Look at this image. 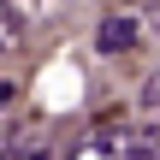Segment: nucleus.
<instances>
[{
	"mask_svg": "<svg viewBox=\"0 0 160 160\" xmlns=\"http://www.w3.org/2000/svg\"><path fill=\"white\" fill-rule=\"evenodd\" d=\"M12 6H24V12H36V18H42V12H59L65 0H12Z\"/></svg>",
	"mask_w": 160,
	"mask_h": 160,
	"instance_id": "5",
	"label": "nucleus"
},
{
	"mask_svg": "<svg viewBox=\"0 0 160 160\" xmlns=\"http://www.w3.org/2000/svg\"><path fill=\"white\" fill-rule=\"evenodd\" d=\"M137 119L142 125H160V71H148L142 89H137Z\"/></svg>",
	"mask_w": 160,
	"mask_h": 160,
	"instance_id": "4",
	"label": "nucleus"
},
{
	"mask_svg": "<svg viewBox=\"0 0 160 160\" xmlns=\"http://www.w3.org/2000/svg\"><path fill=\"white\" fill-rule=\"evenodd\" d=\"M12 95H18V89H12V83H6V77H0V107H6V101H12Z\"/></svg>",
	"mask_w": 160,
	"mask_h": 160,
	"instance_id": "7",
	"label": "nucleus"
},
{
	"mask_svg": "<svg viewBox=\"0 0 160 160\" xmlns=\"http://www.w3.org/2000/svg\"><path fill=\"white\" fill-rule=\"evenodd\" d=\"M142 36H148V42H160V6H148V12H142Z\"/></svg>",
	"mask_w": 160,
	"mask_h": 160,
	"instance_id": "6",
	"label": "nucleus"
},
{
	"mask_svg": "<svg viewBox=\"0 0 160 160\" xmlns=\"http://www.w3.org/2000/svg\"><path fill=\"white\" fill-rule=\"evenodd\" d=\"M18 48H24V24L12 12V0H0V59H12Z\"/></svg>",
	"mask_w": 160,
	"mask_h": 160,
	"instance_id": "3",
	"label": "nucleus"
},
{
	"mask_svg": "<svg viewBox=\"0 0 160 160\" xmlns=\"http://www.w3.org/2000/svg\"><path fill=\"white\" fill-rule=\"evenodd\" d=\"M148 154V131L137 119H113V125H95L89 137H77V148L65 160H142Z\"/></svg>",
	"mask_w": 160,
	"mask_h": 160,
	"instance_id": "1",
	"label": "nucleus"
},
{
	"mask_svg": "<svg viewBox=\"0 0 160 160\" xmlns=\"http://www.w3.org/2000/svg\"><path fill=\"white\" fill-rule=\"evenodd\" d=\"M142 42H148L142 36V12H113V18L95 24V53H107V59H119V53H131Z\"/></svg>",
	"mask_w": 160,
	"mask_h": 160,
	"instance_id": "2",
	"label": "nucleus"
}]
</instances>
